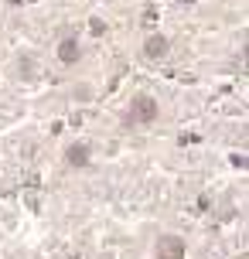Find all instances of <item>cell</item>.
<instances>
[{
    "label": "cell",
    "instance_id": "3957f363",
    "mask_svg": "<svg viewBox=\"0 0 249 259\" xmlns=\"http://www.w3.org/2000/svg\"><path fill=\"white\" fill-rule=\"evenodd\" d=\"M89 164H92V147L86 140L68 143V147H65V167L82 170V167H89Z\"/></svg>",
    "mask_w": 249,
    "mask_h": 259
},
{
    "label": "cell",
    "instance_id": "5b68a950",
    "mask_svg": "<svg viewBox=\"0 0 249 259\" xmlns=\"http://www.w3.org/2000/svg\"><path fill=\"white\" fill-rule=\"evenodd\" d=\"M79 58H82V48H79L75 38H62L58 41V62L62 65H75Z\"/></svg>",
    "mask_w": 249,
    "mask_h": 259
},
{
    "label": "cell",
    "instance_id": "7a4b0ae2",
    "mask_svg": "<svg viewBox=\"0 0 249 259\" xmlns=\"http://www.w3.org/2000/svg\"><path fill=\"white\" fill-rule=\"evenodd\" d=\"M154 256H157V259H184V256H188V246H184L181 235H160Z\"/></svg>",
    "mask_w": 249,
    "mask_h": 259
},
{
    "label": "cell",
    "instance_id": "6da1fadb",
    "mask_svg": "<svg viewBox=\"0 0 249 259\" xmlns=\"http://www.w3.org/2000/svg\"><path fill=\"white\" fill-rule=\"evenodd\" d=\"M160 116V103L154 99V96H137L130 103V113H127V123H133V126H150V123H157Z\"/></svg>",
    "mask_w": 249,
    "mask_h": 259
},
{
    "label": "cell",
    "instance_id": "277c9868",
    "mask_svg": "<svg viewBox=\"0 0 249 259\" xmlns=\"http://www.w3.org/2000/svg\"><path fill=\"white\" fill-rule=\"evenodd\" d=\"M168 52H171V41L164 38V34H147V38H144V55L150 58V62L168 58Z\"/></svg>",
    "mask_w": 249,
    "mask_h": 259
}]
</instances>
